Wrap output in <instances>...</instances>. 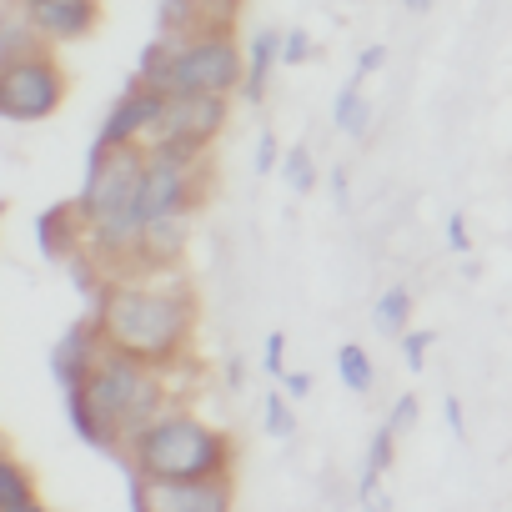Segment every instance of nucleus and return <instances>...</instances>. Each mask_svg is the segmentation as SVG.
<instances>
[{
  "label": "nucleus",
  "instance_id": "nucleus-1",
  "mask_svg": "<svg viewBox=\"0 0 512 512\" xmlns=\"http://www.w3.org/2000/svg\"><path fill=\"white\" fill-rule=\"evenodd\" d=\"M91 317L111 352H126L136 362L171 372L196 342L201 302H196V287L176 272H131V277L106 282Z\"/></svg>",
  "mask_w": 512,
  "mask_h": 512
},
{
  "label": "nucleus",
  "instance_id": "nucleus-2",
  "mask_svg": "<svg viewBox=\"0 0 512 512\" xmlns=\"http://www.w3.org/2000/svg\"><path fill=\"white\" fill-rule=\"evenodd\" d=\"M66 397V417L71 432L96 447L121 457L131 447V437H141L166 407H171V387H166V367L136 362L126 352H111L96 362V372L86 377V387L61 392Z\"/></svg>",
  "mask_w": 512,
  "mask_h": 512
},
{
  "label": "nucleus",
  "instance_id": "nucleus-3",
  "mask_svg": "<svg viewBox=\"0 0 512 512\" xmlns=\"http://www.w3.org/2000/svg\"><path fill=\"white\" fill-rule=\"evenodd\" d=\"M121 467L151 477V482H191V477H231L236 467V442L186 412V407H166L141 437H131V447L116 457Z\"/></svg>",
  "mask_w": 512,
  "mask_h": 512
},
{
  "label": "nucleus",
  "instance_id": "nucleus-4",
  "mask_svg": "<svg viewBox=\"0 0 512 512\" xmlns=\"http://www.w3.org/2000/svg\"><path fill=\"white\" fill-rule=\"evenodd\" d=\"M246 81V51L236 46L231 26H211L201 36L176 41L166 96H231Z\"/></svg>",
  "mask_w": 512,
  "mask_h": 512
},
{
  "label": "nucleus",
  "instance_id": "nucleus-5",
  "mask_svg": "<svg viewBox=\"0 0 512 512\" xmlns=\"http://www.w3.org/2000/svg\"><path fill=\"white\" fill-rule=\"evenodd\" d=\"M66 71L51 51H36V56H21V61H6L0 66V116L6 121H46L66 106Z\"/></svg>",
  "mask_w": 512,
  "mask_h": 512
},
{
  "label": "nucleus",
  "instance_id": "nucleus-6",
  "mask_svg": "<svg viewBox=\"0 0 512 512\" xmlns=\"http://www.w3.org/2000/svg\"><path fill=\"white\" fill-rule=\"evenodd\" d=\"M206 156L191 151H146V176H141V216L161 221L171 211H196L206 196Z\"/></svg>",
  "mask_w": 512,
  "mask_h": 512
},
{
  "label": "nucleus",
  "instance_id": "nucleus-7",
  "mask_svg": "<svg viewBox=\"0 0 512 512\" xmlns=\"http://www.w3.org/2000/svg\"><path fill=\"white\" fill-rule=\"evenodd\" d=\"M226 121H231V96H171L166 116H161L156 131L146 136V151L166 146V151L206 156L211 141L226 131Z\"/></svg>",
  "mask_w": 512,
  "mask_h": 512
},
{
  "label": "nucleus",
  "instance_id": "nucleus-8",
  "mask_svg": "<svg viewBox=\"0 0 512 512\" xmlns=\"http://www.w3.org/2000/svg\"><path fill=\"white\" fill-rule=\"evenodd\" d=\"M131 512H231L236 487L231 477H191V482H151L131 472Z\"/></svg>",
  "mask_w": 512,
  "mask_h": 512
},
{
  "label": "nucleus",
  "instance_id": "nucleus-9",
  "mask_svg": "<svg viewBox=\"0 0 512 512\" xmlns=\"http://www.w3.org/2000/svg\"><path fill=\"white\" fill-rule=\"evenodd\" d=\"M166 106H171V96L166 91H151V86H141V81H131L121 96H116V106L106 111V121H101V146H146V136L156 131V121L166 116Z\"/></svg>",
  "mask_w": 512,
  "mask_h": 512
},
{
  "label": "nucleus",
  "instance_id": "nucleus-10",
  "mask_svg": "<svg viewBox=\"0 0 512 512\" xmlns=\"http://www.w3.org/2000/svg\"><path fill=\"white\" fill-rule=\"evenodd\" d=\"M16 6L46 46H76L101 26V0H16Z\"/></svg>",
  "mask_w": 512,
  "mask_h": 512
},
{
  "label": "nucleus",
  "instance_id": "nucleus-11",
  "mask_svg": "<svg viewBox=\"0 0 512 512\" xmlns=\"http://www.w3.org/2000/svg\"><path fill=\"white\" fill-rule=\"evenodd\" d=\"M101 357H106V337H101L96 317L71 322V327L56 337V347H51V377H56V387H61V392L86 387V377L96 372Z\"/></svg>",
  "mask_w": 512,
  "mask_h": 512
},
{
  "label": "nucleus",
  "instance_id": "nucleus-12",
  "mask_svg": "<svg viewBox=\"0 0 512 512\" xmlns=\"http://www.w3.org/2000/svg\"><path fill=\"white\" fill-rule=\"evenodd\" d=\"M36 241L46 262H71V256L86 251V216L76 201H56L36 216Z\"/></svg>",
  "mask_w": 512,
  "mask_h": 512
},
{
  "label": "nucleus",
  "instance_id": "nucleus-13",
  "mask_svg": "<svg viewBox=\"0 0 512 512\" xmlns=\"http://www.w3.org/2000/svg\"><path fill=\"white\" fill-rule=\"evenodd\" d=\"M277 66H282V31L267 26V31H256L251 46H246V81H241L246 106H262L267 101V81H272Z\"/></svg>",
  "mask_w": 512,
  "mask_h": 512
},
{
  "label": "nucleus",
  "instance_id": "nucleus-14",
  "mask_svg": "<svg viewBox=\"0 0 512 512\" xmlns=\"http://www.w3.org/2000/svg\"><path fill=\"white\" fill-rule=\"evenodd\" d=\"M41 502V482L36 472L21 462V457H0V512H21V507H36Z\"/></svg>",
  "mask_w": 512,
  "mask_h": 512
},
{
  "label": "nucleus",
  "instance_id": "nucleus-15",
  "mask_svg": "<svg viewBox=\"0 0 512 512\" xmlns=\"http://www.w3.org/2000/svg\"><path fill=\"white\" fill-rule=\"evenodd\" d=\"M332 121L352 136V141H367L372 136V101L362 96V81H347L332 101Z\"/></svg>",
  "mask_w": 512,
  "mask_h": 512
},
{
  "label": "nucleus",
  "instance_id": "nucleus-16",
  "mask_svg": "<svg viewBox=\"0 0 512 512\" xmlns=\"http://www.w3.org/2000/svg\"><path fill=\"white\" fill-rule=\"evenodd\" d=\"M171 61H176V41H171V36H156V41L141 51L131 81H141V86H151V91H166V81H171Z\"/></svg>",
  "mask_w": 512,
  "mask_h": 512
},
{
  "label": "nucleus",
  "instance_id": "nucleus-17",
  "mask_svg": "<svg viewBox=\"0 0 512 512\" xmlns=\"http://www.w3.org/2000/svg\"><path fill=\"white\" fill-rule=\"evenodd\" d=\"M0 51H6V61H21V56H36V51H51L41 36H36V26L26 21V11L11 0V11H6V36H0Z\"/></svg>",
  "mask_w": 512,
  "mask_h": 512
},
{
  "label": "nucleus",
  "instance_id": "nucleus-18",
  "mask_svg": "<svg viewBox=\"0 0 512 512\" xmlns=\"http://www.w3.org/2000/svg\"><path fill=\"white\" fill-rule=\"evenodd\" d=\"M337 377H342V387H347V392H357V397H367V392H372L377 367H372V357H367V347H362V342H347V347L337 352Z\"/></svg>",
  "mask_w": 512,
  "mask_h": 512
},
{
  "label": "nucleus",
  "instance_id": "nucleus-19",
  "mask_svg": "<svg viewBox=\"0 0 512 512\" xmlns=\"http://www.w3.org/2000/svg\"><path fill=\"white\" fill-rule=\"evenodd\" d=\"M372 317H377V327H382L387 337H402L407 322H412V292H407V287H387V292L377 297Z\"/></svg>",
  "mask_w": 512,
  "mask_h": 512
},
{
  "label": "nucleus",
  "instance_id": "nucleus-20",
  "mask_svg": "<svg viewBox=\"0 0 512 512\" xmlns=\"http://www.w3.org/2000/svg\"><path fill=\"white\" fill-rule=\"evenodd\" d=\"M282 181L297 191V196H307L312 186H317V161H312V151L307 146H287V156H282Z\"/></svg>",
  "mask_w": 512,
  "mask_h": 512
},
{
  "label": "nucleus",
  "instance_id": "nucleus-21",
  "mask_svg": "<svg viewBox=\"0 0 512 512\" xmlns=\"http://www.w3.org/2000/svg\"><path fill=\"white\" fill-rule=\"evenodd\" d=\"M392 462H397V432L382 422V427L372 432V447H367V467H362V472H377V477H382V472H392Z\"/></svg>",
  "mask_w": 512,
  "mask_h": 512
},
{
  "label": "nucleus",
  "instance_id": "nucleus-22",
  "mask_svg": "<svg viewBox=\"0 0 512 512\" xmlns=\"http://www.w3.org/2000/svg\"><path fill=\"white\" fill-rule=\"evenodd\" d=\"M267 432H272L277 442H292V437H297V417H292V407H287L282 392L267 397Z\"/></svg>",
  "mask_w": 512,
  "mask_h": 512
},
{
  "label": "nucleus",
  "instance_id": "nucleus-23",
  "mask_svg": "<svg viewBox=\"0 0 512 512\" xmlns=\"http://www.w3.org/2000/svg\"><path fill=\"white\" fill-rule=\"evenodd\" d=\"M302 61H312V36L302 26H292V31H282V66H302Z\"/></svg>",
  "mask_w": 512,
  "mask_h": 512
},
{
  "label": "nucleus",
  "instance_id": "nucleus-24",
  "mask_svg": "<svg viewBox=\"0 0 512 512\" xmlns=\"http://www.w3.org/2000/svg\"><path fill=\"white\" fill-rule=\"evenodd\" d=\"M397 342H402V357H407V367H412V372H422V367H427V347H432L437 337H432V332H412V327H407Z\"/></svg>",
  "mask_w": 512,
  "mask_h": 512
},
{
  "label": "nucleus",
  "instance_id": "nucleus-25",
  "mask_svg": "<svg viewBox=\"0 0 512 512\" xmlns=\"http://www.w3.org/2000/svg\"><path fill=\"white\" fill-rule=\"evenodd\" d=\"M251 166H256V176H272V171L282 166V146H277V136H272V131L256 136V156H251Z\"/></svg>",
  "mask_w": 512,
  "mask_h": 512
},
{
  "label": "nucleus",
  "instance_id": "nucleus-26",
  "mask_svg": "<svg viewBox=\"0 0 512 512\" xmlns=\"http://www.w3.org/2000/svg\"><path fill=\"white\" fill-rule=\"evenodd\" d=\"M357 497H362V507H367V512H392V497L382 492V477H377V472H362Z\"/></svg>",
  "mask_w": 512,
  "mask_h": 512
},
{
  "label": "nucleus",
  "instance_id": "nucleus-27",
  "mask_svg": "<svg viewBox=\"0 0 512 512\" xmlns=\"http://www.w3.org/2000/svg\"><path fill=\"white\" fill-rule=\"evenodd\" d=\"M412 422H417V397H412V392H402V397L392 402V412H387V427H392V432L402 437V432H407Z\"/></svg>",
  "mask_w": 512,
  "mask_h": 512
},
{
  "label": "nucleus",
  "instance_id": "nucleus-28",
  "mask_svg": "<svg viewBox=\"0 0 512 512\" xmlns=\"http://www.w3.org/2000/svg\"><path fill=\"white\" fill-rule=\"evenodd\" d=\"M282 352H287V332H272L267 347H262V367H267V377H282Z\"/></svg>",
  "mask_w": 512,
  "mask_h": 512
},
{
  "label": "nucleus",
  "instance_id": "nucleus-29",
  "mask_svg": "<svg viewBox=\"0 0 512 512\" xmlns=\"http://www.w3.org/2000/svg\"><path fill=\"white\" fill-rule=\"evenodd\" d=\"M387 66V46H367L362 56H357V71H352V81H367L372 71H382Z\"/></svg>",
  "mask_w": 512,
  "mask_h": 512
},
{
  "label": "nucleus",
  "instance_id": "nucleus-30",
  "mask_svg": "<svg viewBox=\"0 0 512 512\" xmlns=\"http://www.w3.org/2000/svg\"><path fill=\"white\" fill-rule=\"evenodd\" d=\"M447 246H452L457 256H467V251H472V236H467V221H462V211H452V216H447Z\"/></svg>",
  "mask_w": 512,
  "mask_h": 512
},
{
  "label": "nucleus",
  "instance_id": "nucleus-31",
  "mask_svg": "<svg viewBox=\"0 0 512 512\" xmlns=\"http://www.w3.org/2000/svg\"><path fill=\"white\" fill-rule=\"evenodd\" d=\"M282 382H287V397H292V402H302V397L312 392V377H307V372H282Z\"/></svg>",
  "mask_w": 512,
  "mask_h": 512
},
{
  "label": "nucleus",
  "instance_id": "nucleus-32",
  "mask_svg": "<svg viewBox=\"0 0 512 512\" xmlns=\"http://www.w3.org/2000/svg\"><path fill=\"white\" fill-rule=\"evenodd\" d=\"M442 412H447V427H452V437H467V422H462V402H457V397H447V402H442Z\"/></svg>",
  "mask_w": 512,
  "mask_h": 512
},
{
  "label": "nucleus",
  "instance_id": "nucleus-33",
  "mask_svg": "<svg viewBox=\"0 0 512 512\" xmlns=\"http://www.w3.org/2000/svg\"><path fill=\"white\" fill-rule=\"evenodd\" d=\"M332 191H337V206L347 211V171H332Z\"/></svg>",
  "mask_w": 512,
  "mask_h": 512
},
{
  "label": "nucleus",
  "instance_id": "nucleus-34",
  "mask_svg": "<svg viewBox=\"0 0 512 512\" xmlns=\"http://www.w3.org/2000/svg\"><path fill=\"white\" fill-rule=\"evenodd\" d=\"M402 6H407L412 16H422V11H432V0H402Z\"/></svg>",
  "mask_w": 512,
  "mask_h": 512
},
{
  "label": "nucleus",
  "instance_id": "nucleus-35",
  "mask_svg": "<svg viewBox=\"0 0 512 512\" xmlns=\"http://www.w3.org/2000/svg\"><path fill=\"white\" fill-rule=\"evenodd\" d=\"M21 512H56V507H46V502H36V507H21Z\"/></svg>",
  "mask_w": 512,
  "mask_h": 512
}]
</instances>
